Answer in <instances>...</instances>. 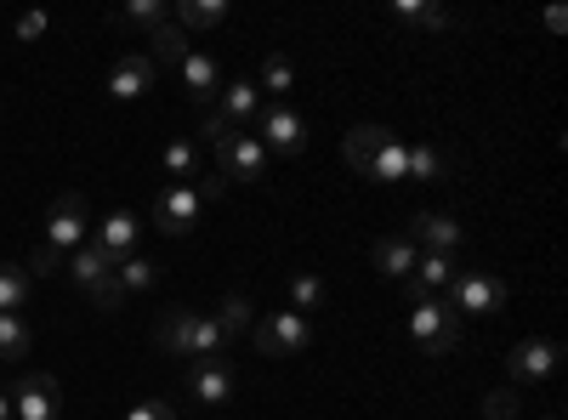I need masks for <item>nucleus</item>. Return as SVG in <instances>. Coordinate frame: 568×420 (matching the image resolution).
I'll return each instance as SVG.
<instances>
[{
    "label": "nucleus",
    "instance_id": "nucleus-32",
    "mask_svg": "<svg viewBox=\"0 0 568 420\" xmlns=\"http://www.w3.org/2000/svg\"><path fill=\"white\" fill-rule=\"evenodd\" d=\"M318 307H324V278H318V273H296V278H291V313L313 318Z\"/></svg>",
    "mask_w": 568,
    "mask_h": 420
},
{
    "label": "nucleus",
    "instance_id": "nucleus-40",
    "mask_svg": "<svg viewBox=\"0 0 568 420\" xmlns=\"http://www.w3.org/2000/svg\"><path fill=\"white\" fill-rule=\"evenodd\" d=\"M0 420H12V392H0Z\"/></svg>",
    "mask_w": 568,
    "mask_h": 420
},
{
    "label": "nucleus",
    "instance_id": "nucleus-36",
    "mask_svg": "<svg viewBox=\"0 0 568 420\" xmlns=\"http://www.w3.org/2000/svg\"><path fill=\"white\" fill-rule=\"evenodd\" d=\"M125 420H182V414H176L165 398H142L136 409H125Z\"/></svg>",
    "mask_w": 568,
    "mask_h": 420
},
{
    "label": "nucleus",
    "instance_id": "nucleus-30",
    "mask_svg": "<svg viewBox=\"0 0 568 420\" xmlns=\"http://www.w3.org/2000/svg\"><path fill=\"white\" fill-rule=\"evenodd\" d=\"M393 18L415 23V29H455V18L438 12V7H426V0H393Z\"/></svg>",
    "mask_w": 568,
    "mask_h": 420
},
{
    "label": "nucleus",
    "instance_id": "nucleus-1",
    "mask_svg": "<svg viewBox=\"0 0 568 420\" xmlns=\"http://www.w3.org/2000/svg\"><path fill=\"white\" fill-rule=\"evenodd\" d=\"M409 341L420 347V358H449L455 347H460V318H455V307L444 301V296H415V307H409Z\"/></svg>",
    "mask_w": 568,
    "mask_h": 420
},
{
    "label": "nucleus",
    "instance_id": "nucleus-23",
    "mask_svg": "<svg viewBox=\"0 0 568 420\" xmlns=\"http://www.w3.org/2000/svg\"><path fill=\"white\" fill-rule=\"evenodd\" d=\"M29 347H34L29 318H23V313H0V363H23Z\"/></svg>",
    "mask_w": 568,
    "mask_h": 420
},
{
    "label": "nucleus",
    "instance_id": "nucleus-12",
    "mask_svg": "<svg viewBox=\"0 0 568 420\" xmlns=\"http://www.w3.org/2000/svg\"><path fill=\"white\" fill-rule=\"evenodd\" d=\"M404 239H409L415 250H433V256H455V250H460V239H466V233H460V222H455V216H438V211H420V216L409 222V233H404Z\"/></svg>",
    "mask_w": 568,
    "mask_h": 420
},
{
    "label": "nucleus",
    "instance_id": "nucleus-27",
    "mask_svg": "<svg viewBox=\"0 0 568 420\" xmlns=\"http://www.w3.org/2000/svg\"><path fill=\"white\" fill-rule=\"evenodd\" d=\"M256 91H267L273 103H284V91H296V63L284 58V52L262 58V85H256Z\"/></svg>",
    "mask_w": 568,
    "mask_h": 420
},
{
    "label": "nucleus",
    "instance_id": "nucleus-7",
    "mask_svg": "<svg viewBox=\"0 0 568 420\" xmlns=\"http://www.w3.org/2000/svg\"><path fill=\"white\" fill-rule=\"evenodd\" d=\"M256 120H262V148H267V154L296 160V154L307 148V114H302V109H291V103H267Z\"/></svg>",
    "mask_w": 568,
    "mask_h": 420
},
{
    "label": "nucleus",
    "instance_id": "nucleus-34",
    "mask_svg": "<svg viewBox=\"0 0 568 420\" xmlns=\"http://www.w3.org/2000/svg\"><path fill=\"white\" fill-rule=\"evenodd\" d=\"M216 318H222V330H227V336H245V330H251V318H256V307H251L245 296H227Z\"/></svg>",
    "mask_w": 568,
    "mask_h": 420
},
{
    "label": "nucleus",
    "instance_id": "nucleus-33",
    "mask_svg": "<svg viewBox=\"0 0 568 420\" xmlns=\"http://www.w3.org/2000/svg\"><path fill=\"white\" fill-rule=\"evenodd\" d=\"M404 182H444V154L433 143H409V176Z\"/></svg>",
    "mask_w": 568,
    "mask_h": 420
},
{
    "label": "nucleus",
    "instance_id": "nucleus-11",
    "mask_svg": "<svg viewBox=\"0 0 568 420\" xmlns=\"http://www.w3.org/2000/svg\"><path fill=\"white\" fill-rule=\"evenodd\" d=\"M557 363H562V347L546 341V336H529V341H517V347H511L506 376H511V381H551V376H557Z\"/></svg>",
    "mask_w": 568,
    "mask_h": 420
},
{
    "label": "nucleus",
    "instance_id": "nucleus-26",
    "mask_svg": "<svg viewBox=\"0 0 568 420\" xmlns=\"http://www.w3.org/2000/svg\"><path fill=\"white\" fill-rule=\"evenodd\" d=\"M171 23L176 29H216V23H227V0H182Z\"/></svg>",
    "mask_w": 568,
    "mask_h": 420
},
{
    "label": "nucleus",
    "instance_id": "nucleus-20",
    "mask_svg": "<svg viewBox=\"0 0 568 420\" xmlns=\"http://www.w3.org/2000/svg\"><path fill=\"white\" fill-rule=\"evenodd\" d=\"M74 262H69V278L85 290V296H98L103 285H109V273H114V262L98 250V245H80V250H69Z\"/></svg>",
    "mask_w": 568,
    "mask_h": 420
},
{
    "label": "nucleus",
    "instance_id": "nucleus-9",
    "mask_svg": "<svg viewBox=\"0 0 568 420\" xmlns=\"http://www.w3.org/2000/svg\"><path fill=\"white\" fill-rule=\"evenodd\" d=\"M160 285V262L154 256H125V262H114V273H109V285L91 296L103 313H114L125 296H142V290H154Z\"/></svg>",
    "mask_w": 568,
    "mask_h": 420
},
{
    "label": "nucleus",
    "instance_id": "nucleus-19",
    "mask_svg": "<svg viewBox=\"0 0 568 420\" xmlns=\"http://www.w3.org/2000/svg\"><path fill=\"white\" fill-rule=\"evenodd\" d=\"M369 256H375V273H382V278H398V285H404V278L415 273V256H420V250L404 239V233H387V239H375Z\"/></svg>",
    "mask_w": 568,
    "mask_h": 420
},
{
    "label": "nucleus",
    "instance_id": "nucleus-29",
    "mask_svg": "<svg viewBox=\"0 0 568 420\" xmlns=\"http://www.w3.org/2000/svg\"><path fill=\"white\" fill-rule=\"evenodd\" d=\"M29 285H34V278H29L23 267L0 262V313H23V301H29Z\"/></svg>",
    "mask_w": 568,
    "mask_h": 420
},
{
    "label": "nucleus",
    "instance_id": "nucleus-31",
    "mask_svg": "<svg viewBox=\"0 0 568 420\" xmlns=\"http://www.w3.org/2000/svg\"><path fill=\"white\" fill-rule=\"evenodd\" d=\"M160 165H165V171H171L176 182H194V176H200V148L187 143V136H176V143H165Z\"/></svg>",
    "mask_w": 568,
    "mask_h": 420
},
{
    "label": "nucleus",
    "instance_id": "nucleus-13",
    "mask_svg": "<svg viewBox=\"0 0 568 420\" xmlns=\"http://www.w3.org/2000/svg\"><path fill=\"white\" fill-rule=\"evenodd\" d=\"M154 80H160V69L149 63V52H125V58H114V69H109V98L131 103V98H142Z\"/></svg>",
    "mask_w": 568,
    "mask_h": 420
},
{
    "label": "nucleus",
    "instance_id": "nucleus-41",
    "mask_svg": "<svg viewBox=\"0 0 568 420\" xmlns=\"http://www.w3.org/2000/svg\"><path fill=\"white\" fill-rule=\"evenodd\" d=\"M546 420H557V414H546Z\"/></svg>",
    "mask_w": 568,
    "mask_h": 420
},
{
    "label": "nucleus",
    "instance_id": "nucleus-10",
    "mask_svg": "<svg viewBox=\"0 0 568 420\" xmlns=\"http://www.w3.org/2000/svg\"><path fill=\"white\" fill-rule=\"evenodd\" d=\"M40 245H45V250H58V256H69V250L85 245V199H80V194H63V199L52 205Z\"/></svg>",
    "mask_w": 568,
    "mask_h": 420
},
{
    "label": "nucleus",
    "instance_id": "nucleus-22",
    "mask_svg": "<svg viewBox=\"0 0 568 420\" xmlns=\"http://www.w3.org/2000/svg\"><path fill=\"white\" fill-rule=\"evenodd\" d=\"M387 136H393L387 125H353V131H347V143H342V160H347L353 171H364V176H369V160L382 154Z\"/></svg>",
    "mask_w": 568,
    "mask_h": 420
},
{
    "label": "nucleus",
    "instance_id": "nucleus-38",
    "mask_svg": "<svg viewBox=\"0 0 568 420\" xmlns=\"http://www.w3.org/2000/svg\"><path fill=\"white\" fill-rule=\"evenodd\" d=\"M222 188H227V182H222V176H205V182H200V199L211 205V199H222Z\"/></svg>",
    "mask_w": 568,
    "mask_h": 420
},
{
    "label": "nucleus",
    "instance_id": "nucleus-39",
    "mask_svg": "<svg viewBox=\"0 0 568 420\" xmlns=\"http://www.w3.org/2000/svg\"><path fill=\"white\" fill-rule=\"evenodd\" d=\"M562 23H568V12H562V7H551V12H546V29H551V34H562Z\"/></svg>",
    "mask_w": 568,
    "mask_h": 420
},
{
    "label": "nucleus",
    "instance_id": "nucleus-35",
    "mask_svg": "<svg viewBox=\"0 0 568 420\" xmlns=\"http://www.w3.org/2000/svg\"><path fill=\"white\" fill-rule=\"evenodd\" d=\"M517 409H524V403H517V392H511V387H500V392H489V398H484V420H517Z\"/></svg>",
    "mask_w": 568,
    "mask_h": 420
},
{
    "label": "nucleus",
    "instance_id": "nucleus-17",
    "mask_svg": "<svg viewBox=\"0 0 568 420\" xmlns=\"http://www.w3.org/2000/svg\"><path fill=\"white\" fill-rule=\"evenodd\" d=\"M136 239H142V222H136L131 211H114V216L98 227V239H91V245H98L109 262H125V256H136Z\"/></svg>",
    "mask_w": 568,
    "mask_h": 420
},
{
    "label": "nucleus",
    "instance_id": "nucleus-15",
    "mask_svg": "<svg viewBox=\"0 0 568 420\" xmlns=\"http://www.w3.org/2000/svg\"><path fill=\"white\" fill-rule=\"evenodd\" d=\"M176 80H182V91H187L194 103H216V91H222V69H216L211 52H187V58L176 63Z\"/></svg>",
    "mask_w": 568,
    "mask_h": 420
},
{
    "label": "nucleus",
    "instance_id": "nucleus-6",
    "mask_svg": "<svg viewBox=\"0 0 568 420\" xmlns=\"http://www.w3.org/2000/svg\"><path fill=\"white\" fill-rule=\"evenodd\" d=\"M63 414V392L52 376H40V369H18L12 381V420H58Z\"/></svg>",
    "mask_w": 568,
    "mask_h": 420
},
{
    "label": "nucleus",
    "instance_id": "nucleus-3",
    "mask_svg": "<svg viewBox=\"0 0 568 420\" xmlns=\"http://www.w3.org/2000/svg\"><path fill=\"white\" fill-rule=\"evenodd\" d=\"M444 301L455 307L460 324H466V318H489V313L506 307V285H500L495 273H455L449 290H444Z\"/></svg>",
    "mask_w": 568,
    "mask_h": 420
},
{
    "label": "nucleus",
    "instance_id": "nucleus-25",
    "mask_svg": "<svg viewBox=\"0 0 568 420\" xmlns=\"http://www.w3.org/2000/svg\"><path fill=\"white\" fill-rule=\"evenodd\" d=\"M409 176V143H398V136H387L382 154L369 160V182H404Z\"/></svg>",
    "mask_w": 568,
    "mask_h": 420
},
{
    "label": "nucleus",
    "instance_id": "nucleus-16",
    "mask_svg": "<svg viewBox=\"0 0 568 420\" xmlns=\"http://www.w3.org/2000/svg\"><path fill=\"white\" fill-rule=\"evenodd\" d=\"M455 273H460V267H455V256H433V250H420V256H415V273L404 278V285H409V301H415V296H444Z\"/></svg>",
    "mask_w": 568,
    "mask_h": 420
},
{
    "label": "nucleus",
    "instance_id": "nucleus-37",
    "mask_svg": "<svg viewBox=\"0 0 568 420\" xmlns=\"http://www.w3.org/2000/svg\"><path fill=\"white\" fill-rule=\"evenodd\" d=\"M45 29H52V18H45V12H23L18 18V40H40Z\"/></svg>",
    "mask_w": 568,
    "mask_h": 420
},
{
    "label": "nucleus",
    "instance_id": "nucleus-4",
    "mask_svg": "<svg viewBox=\"0 0 568 420\" xmlns=\"http://www.w3.org/2000/svg\"><path fill=\"white\" fill-rule=\"evenodd\" d=\"M216 176L222 182H262V171H267V148H262V136H251V131H227V136H216Z\"/></svg>",
    "mask_w": 568,
    "mask_h": 420
},
{
    "label": "nucleus",
    "instance_id": "nucleus-8",
    "mask_svg": "<svg viewBox=\"0 0 568 420\" xmlns=\"http://www.w3.org/2000/svg\"><path fill=\"white\" fill-rule=\"evenodd\" d=\"M200 211H205V199H200L194 182H171V188L154 199V227L165 233V239H182V233L200 227Z\"/></svg>",
    "mask_w": 568,
    "mask_h": 420
},
{
    "label": "nucleus",
    "instance_id": "nucleus-5",
    "mask_svg": "<svg viewBox=\"0 0 568 420\" xmlns=\"http://www.w3.org/2000/svg\"><path fill=\"white\" fill-rule=\"evenodd\" d=\"M233 392H240V376H233L227 358H194L187 363V398L200 409H227Z\"/></svg>",
    "mask_w": 568,
    "mask_h": 420
},
{
    "label": "nucleus",
    "instance_id": "nucleus-21",
    "mask_svg": "<svg viewBox=\"0 0 568 420\" xmlns=\"http://www.w3.org/2000/svg\"><path fill=\"white\" fill-rule=\"evenodd\" d=\"M187 52H194V45H187V29H176L171 18H165L160 29H149V63H154V69H176Z\"/></svg>",
    "mask_w": 568,
    "mask_h": 420
},
{
    "label": "nucleus",
    "instance_id": "nucleus-14",
    "mask_svg": "<svg viewBox=\"0 0 568 420\" xmlns=\"http://www.w3.org/2000/svg\"><path fill=\"white\" fill-rule=\"evenodd\" d=\"M211 114L227 120L233 131H245V120L262 114V91H256V80H227V85L216 91V109H211Z\"/></svg>",
    "mask_w": 568,
    "mask_h": 420
},
{
    "label": "nucleus",
    "instance_id": "nucleus-18",
    "mask_svg": "<svg viewBox=\"0 0 568 420\" xmlns=\"http://www.w3.org/2000/svg\"><path fill=\"white\" fill-rule=\"evenodd\" d=\"M194 307H171V313H160L154 318V347L160 352H171V358H187V341H194Z\"/></svg>",
    "mask_w": 568,
    "mask_h": 420
},
{
    "label": "nucleus",
    "instance_id": "nucleus-2",
    "mask_svg": "<svg viewBox=\"0 0 568 420\" xmlns=\"http://www.w3.org/2000/svg\"><path fill=\"white\" fill-rule=\"evenodd\" d=\"M251 341H256L262 358H296V352L313 347V318H302L291 307H284V313H262L251 324Z\"/></svg>",
    "mask_w": 568,
    "mask_h": 420
},
{
    "label": "nucleus",
    "instance_id": "nucleus-24",
    "mask_svg": "<svg viewBox=\"0 0 568 420\" xmlns=\"http://www.w3.org/2000/svg\"><path fill=\"white\" fill-rule=\"evenodd\" d=\"M227 341H233V336L222 330V318H216V313H211V318L200 313V318H194V341H187V363H194V358H222Z\"/></svg>",
    "mask_w": 568,
    "mask_h": 420
},
{
    "label": "nucleus",
    "instance_id": "nucleus-28",
    "mask_svg": "<svg viewBox=\"0 0 568 420\" xmlns=\"http://www.w3.org/2000/svg\"><path fill=\"white\" fill-rule=\"evenodd\" d=\"M165 18H171L165 0H125V7L114 12V23H125V29H160Z\"/></svg>",
    "mask_w": 568,
    "mask_h": 420
}]
</instances>
